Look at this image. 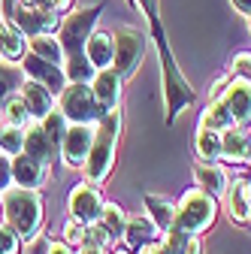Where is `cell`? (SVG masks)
<instances>
[{
	"label": "cell",
	"instance_id": "1",
	"mask_svg": "<svg viewBox=\"0 0 251 254\" xmlns=\"http://www.w3.org/2000/svg\"><path fill=\"white\" fill-rule=\"evenodd\" d=\"M97 18H100V6H73L64 18H61V27H58V40H61V49H64V73H67V82H91L94 79V70L91 61L85 58V40L91 37V30L97 27Z\"/></svg>",
	"mask_w": 251,
	"mask_h": 254
},
{
	"label": "cell",
	"instance_id": "2",
	"mask_svg": "<svg viewBox=\"0 0 251 254\" xmlns=\"http://www.w3.org/2000/svg\"><path fill=\"white\" fill-rule=\"evenodd\" d=\"M0 206H3V221L21 236L24 245L40 239L43 224H46V206H43L40 190L9 185L6 190H0Z\"/></svg>",
	"mask_w": 251,
	"mask_h": 254
},
{
	"label": "cell",
	"instance_id": "3",
	"mask_svg": "<svg viewBox=\"0 0 251 254\" xmlns=\"http://www.w3.org/2000/svg\"><path fill=\"white\" fill-rule=\"evenodd\" d=\"M121 124H124L121 106L109 109L97 124H94V142H91V151H88V161L82 167L88 182L103 185L109 179V173L115 167V148H118V136H121Z\"/></svg>",
	"mask_w": 251,
	"mask_h": 254
},
{
	"label": "cell",
	"instance_id": "4",
	"mask_svg": "<svg viewBox=\"0 0 251 254\" xmlns=\"http://www.w3.org/2000/svg\"><path fill=\"white\" fill-rule=\"evenodd\" d=\"M218 218V200L203 188H188L176 203V227L188 233H206Z\"/></svg>",
	"mask_w": 251,
	"mask_h": 254
},
{
	"label": "cell",
	"instance_id": "5",
	"mask_svg": "<svg viewBox=\"0 0 251 254\" xmlns=\"http://www.w3.org/2000/svg\"><path fill=\"white\" fill-rule=\"evenodd\" d=\"M58 109L67 115L70 124H97L106 115L88 82H67L64 91L58 94Z\"/></svg>",
	"mask_w": 251,
	"mask_h": 254
},
{
	"label": "cell",
	"instance_id": "6",
	"mask_svg": "<svg viewBox=\"0 0 251 254\" xmlns=\"http://www.w3.org/2000/svg\"><path fill=\"white\" fill-rule=\"evenodd\" d=\"M115 61H112V70L121 76V79H130L136 70H139V64H142V55H145V34L139 27L133 24H121L115 30Z\"/></svg>",
	"mask_w": 251,
	"mask_h": 254
},
{
	"label": "cell",
	"instance_id": "7",
	"mask_svg": "<svg viewBox=\"0 0 251 254\" xmlns=\"http://www.w3.org/2000/svg\"><path fill=\"white\" fill-rule=\"evenodd\" d=\"M61 18H64V15H58L49 6H24V3H18V0L6 12V21H12L27 40L30 37H40V34H58Z\"/></svg>",
	"mask_w": 251,
	"mask_h": 254
},
{
	"label": "cell",
	"instance_id": "8",
	"mask_svg": "<svg viewBox=\"0 0 251 254\" xmlns=\"http://www.w3.org/2000/svg\"><path fill=\"white\" fill-rule=\"evenodd\" d=\"M103 194H100V185H94V182H79L70 188V194H67V215L70 218H79L85 221V224H91V221H97L100 212H103Z\"/></svg>",
	"mask_w": 251,
	"mask_h": 254
},
{
	"label": "cell",
	"instance_id": "9",
	"mask_svg": "<svg viewBox=\"0 0 251 254\" xmlns=\"http://www.w3.org/2000/svg\"><path fill=\"white\" fill-rule=\"evenodd\" d=\"M91 142H94V124H70L67 133H64V139H61L58 157L64 161V167L82 170L85 161H88Z\"/></svg>",
	"mask_w": 251,
	"mask_h": 254
},
{
	"label": "cell",
	"instance_id": "10",
	"mask_svg": "<svg viewBox=\"0 0 251 254\" xmlns=\"http://www.w3.org/2000/svg\"><path fill=\"white\" fill-rule=\"evenodd\" d=\"M18 64H21V70H24L27 79H37V82L46 85L52 94H61V91H64L67 73H64V67H61V64H52V61H46V58H40V55H34V52H27Z\"/></svg>",
	"mask_w": 251,
	"mask_h": 254
},
{
	"label": "cell",
	"instance_id": "11",
	"mask_svg": "<svg viewBox=\"0 0 251 254\" xmlns=\"http://www.w3.org/2000/svg\"><path fill=\"white\" fill-rule=\"evenodd\" d=\"M221 100L227 103L233 121L242 124V127H248L251 124V76L233 73L230 82H227V88H224V94H221Z\"/></svg>",
	"mask_w": 251,
	"mask_h": 254
},
{
	"label": "cell",
	"instance_id": "12",
	"mask_svg": "<svg viewBox=\"0 0 251 254\" xmlns=\"http://www.w3.org/2000/svg\"><path fill=\"white\" fill-rule=\"evenodd\" d=\"M224 212L233 224L251 227V179H233L224 194Z\"/></svg>",
	"mask_w": 251,
	"mask_h": 254
},
{
	"label": "cell",
	"instance_id": "13",
	"mask_svg": "<svg viewBox=\"0 0 251 254\" xmlns=\"http://www.w3.org/2000/svg\"><path fill=\"white\" fill-rule=\"evenodd\" d=\"M221 161L233 167L251 164V130L248 127L233 124L221 133Z\"/></svg>",
	"mask_w": 251,
	"mask_h": 254
},
{
	"label": "cell",
	"instance_id": "14",
	"mask_svg": "<svg viewBox=\"0 0 251 254\" xmlns=\"http://www.w3.org/2000/svg\"><path fill=\"white\" fill-rule=\"evenodd\" d=\"M52 176V167H46L43 161H37V157H30L27 151L15 154L12 157V182L21 185V188H34L40 190Z\"/></svg>",
	"mask_w": 251,
	"mask_h": 254
},
{
	"label": "cell",
	"instance_id": "15",
	"mask_svg": "<svg viewBox=\"0 0 251 254\" xmlns=\"http://www.w3.org/2000/svg\"><path fill=\"white\" fill-rule=\"evenodd\" d=\"M121 82H124V79H121L112 67L97 70V73H94V79L88 82L91 91H94V97H97V103H100L106 112L121 106Z\"/></svg>",
	"mask_w": 251,
	"mask_h": 254
},
{
	"label": "cell",
	"instance_id": "16",
	"mask_svg": "<svg viewBox=\"0 0 251 254\" xmlns=\"http://www.w3.org/2000/svg\"><path fill=\"white\" fill-rule=\"evenodd\" d=\"M194 182H197V188H203L206 194H212L215 200H224L227 188H230V176H227V170L218 164V161L215 164L197 161L194 164Z\"/></svg>",
	"mask_w": 251,
	"mask_h": 254
},
{
	"label": "cell",
	"instance_id": "17",
	"mask_svg": "<svg viewBox=\"0 0 251 254\" xmlns=\"http://www.w3.org/2000/svg\"><path fill=\"white\" fill-rule=\"evenodd\" d=\"M85 58L91 61L94 70H106L115 61V37L109 30H91V37L85 40Z\"/></svg>",
	"mask_w": 251,
	"mask_h": 254
},
{
	"label": "cell",
	"instance_id": "18",
	"mask_svg": "<svg viewBox=\"0 0 251 254\" xmlns=\"http://www.w3.org/2000/svg\"><path fill=\"white\" fill-rule=\"evenodd\" d=\"M24 151H27L30 157H37V161H43L46 167H52L55 157H58V145L46 136L43 124H40L37 118L24 127Z\"/></svg>",
	"mask_w": 251,
	"mask_h": 254
},
{
	"label": "cell",
	"instance_id": "19",
	"mask_svg": "<svg viewBox=\"0 0 251 254\" xmlns=\"http://www.w3.org/2000/svg\"><path fill=\"white\" fill-rule=\"evenodd\" d=\"M18 94L24 97L30 115H34L37 121H40L43 115H49V112L58 106V94H52V91H49L46 85H40L37 79H24V85L18 88Z\"/></svg>",
	"mask_w": 251,
	"mask_h": 254
},
{
	"label": "cell",
	"instance_id": "20",
	"mask_svg": "<svg viewBox=\"0 0 251 254\" xmlns=\"http://www.w3.org/2000/svg\"><path fill=\"white\" fill-rule=\"evenodd\" d=\"M151 239H161V230H158V224L148 218V215H127V227H124V236H121V245H127L130 251L133 248H139V245H145V242H151Z\"/></svg>",
	"mask_w": 251,
	"mask_h": 254
},
{
	"label": "cell",
	"instance_id": "21",
	"mask_svg": "<svg viewBox=\"0 0 251 254\" xmlns=\"http://www.w3.org/2000/svg\"><path fill=\"white\" fill-rule=\"evenodd\" d=\"M24 55H27V37L21 34L12 21L3 18V21H0V58L18 64Z\"/></svg>",
	"mask_w": 251,
	"mask_h": 254
},
{
	"label": "cell",
	"instance_id": "22",
	"mask_svg": "<svg viewBox=\"0 0 251 254\" xmlns=\"http://www.w3.org/2000/svg\"><path fill=\"white\" fill-rule=\"evenodd\" d=\"M145 215L158 224V230H170L176 224V200L164 194H145Z\"/></svg>",
	"mask_w": 251,
	"mask_h": 254
},
{
	"label": "cell",
	"instance_id": "23",
	"mask_svg": "<svg viewBox=\"0 0 251 254\" xmlns=\"http://www.w3.org/2000/svg\"><path fill=\"white\" fill-rule=\"evenodd\" d=\"M236 121H233V115H230V109H227V103L218 97V100H209L206 103V109L200 112V118H197V127H209V130H218V133H224L227 127H233Z\"/></svg>",
	"mask_w": 251,
	"mask_h": 254
},
{
	"label": "cell",
	"instance_id": "24",
	"mask_svg": "<svg viewBox=\"0 0 251 254\" xmlns=\"http://www.w3.org/2000/svg\"><path fill=\"white\" fill-rule=\"evenodd\" d=\"M194 154H197V161H206V164L221 161V133L209 130V127H197V133H194Z\"/></svg>",
	"mask_w": 251,
	"mask_h": 254
},
{
	"label": "cell",
	"instance_id": "25",
	"mask_svg": "<svg viewBox=\"0 0 251 254\" xmlns=\"http://www.w3.org/2000/svg\"><path fill=\"white\" fill-rule=\"evenodd\" d=\"M24 70L21 64H12V61H3L0 58V109H3V103L12 97V94H18V88L24 85Z\"/></svg>",
	"mask_w": 251,
	"mask_h": 254
},
{
	"label": "cell",
	"instance_id": "26",
	"mask_svg": "<svg viewBox=\"0 0 251 254\" xmlns=\"http://www.w3.org/2000/svg\"><path fill=\"white\" fill-rule=\"evenodd\" d=\"M27 52H34L52 64H61L64 67V49H61V40L58 34H40V37H30L27 40Z\"/></svg>",
	"mask_w": 251,
	"mask_h": 254
},
{
	"label": "cell",
	"instance_id": "27",
	"mask_svg": "<svg viewBox=\"0 0 251 254\" xmlns=\"http://www.w3.org/2000/svg\"><path fill=\"white\" fill-rule=\"evenodd\" d=\"M0 121H3V124H15V127H27L30 121H34V115H30V109H27L21 94H12V97L3 103V109H0Z\"/></svg>",
	"mask_w": 251,
	"mask_h": 254
},
{
	"label": "cell",
	"instance_id": "28",
	"mask_svg": "<svg viewBox=\"0 0 251 254\" xmlns=\"http://www.w3.org/2000/svg\"><path fill=\"white\" fill-rule=\"evenodd\" d=\"M97 221H100V224L112 233V239H115V242H121L124 227H127V212H124L118 203H109V200H106V203H103V212H100V218H97Z\"/></svg>",
	"mask_w": 251,
	"mask_h": 254
},
{
	"label": "cell",
	"instance_id": "29",
	"mask_svg": "<svg viewBox=\"0 0 251 254\" xmlns=\"http://www.w3.org/2000/svg\"><path fill=\"white\" fill-rule=\"evenodd\" d=\"M0 151L15 157L24 151V127H15V124H3L0 121Z\"/></svg>",
	"mask_w": 251,
	"mask_h": 254
},
{
	"label": "cell",
	"instance_id": "30",
	"mask_svg": "<svg viewBox=\"0 0 251 254\" xmlns=\"http://www.w3.org/2000/svg\"><path fill=\"white\" fill-rule=\"evenodd\" d=\"M40 124H43V130H46V136L61 148V139H64V133H67V127H70V121H67V115L61 112L58 106L49 112V115H43L40 118Z\"/></svg>",
	"mask_w": 251,
	"mask_h": 254
},
{
	"label": "cell",
	"instance_id": "31",
	"mask_svg": "<svg viewBox=\"0 0 251 254\" xmlns=\"http://www.w3.org/2000/svg\"><path fill=\"white\" fill-rule=\"evenodd\" d=\"M61 239H64L67 245H73V248L85 245V239H88V224H85V221H79V218H70V215H67L64 227H61Z\"/></svg>",
	"mask_w": 251,
	"mask_h": 254
},
{
	"label": "cell",
	"instance_id": "32",
	"mask_svg": "<svg viewBox=\"0 0 251 254\" xmlns=\"http://www.w3.org/2000/svg\"><path fill=\"white\" fill-rule=\"evenodd\" d=\"M21 236L6 224V221H0V254H21Z\"/></svg>",
	"mask_w": 251,
	"mask_h": 254
},
{
	"label": "cell",
	"instance_id": "33",
	"mask_svg": "<svg viewBox=\"0 0 251 254\" xmlns=\"http://www.w3.org/2000/svg\"><path fill=\"white\" fill-rule=\"evenodd\" d=\"M85 242H91V245H100V248H115L118 242L112 239V233L100 224V221H91L88 224V239Z\"/></svg>",
	"mask_w": 251,
	"mask_h": 254
},
{
	"label": "cell",
	"instance_id": "34",
	"mask_svg": "<svg viewBox=\"0 0 251 254\" xmlns=\"http://www.w3.org/2000/svg\"><path fill=\"white\" fill-rule=\"evenodd\" d=\"M9 185H15L12 182V157L0 151V190H6Z\"/></svg>",
	"mask_w": 251,
	"mask_h": 254
},
{
	"label": "cell",
	"instance_id": "35",
	"mask_svg": "<svg viewBox=\"0 0 251 254\" xmlns=\"http://www.w3.org/2000/svg\"><path fill=\"white\" fill-rule=\"evenodd\" d=\"M233 73H239V76H251V52H236L233 55V67H230Z\"/></svg>",
	"mask_w": 251,
	"mask_h": 254
},
{
	"label": "cell",
	"instance_id": "36",
	"mask_svg": "<svg viewBox=\"0 0 251 254\" xmlns=\"http://www.w3.org/2000/svg\"><path fill=\"white\" fill-rule=\"evenodd\" d=\"M46 254H76V248H73V245H67L64 239H49Z\"/></svg>",
	"mask_w": 251,
	"mask_h": 254
},
{
	"label": "cell",
	"instance_id": "37",
	"mask_svg": "<svg viewBox=\"0 0 251 254\" xmlns=\"http://www.w3.org/2000/svg\"><path fill=\"white\" fill-rule=\"evenodd\" d=\"M182 254H203V236L200 233H191V239H188V245H185Z\"/></svg>",
	"mask_w": 251,
	"mask_h": 254
},
{
	"label": "cell",
	"instance_id": "38",
	"mask_svg": "<svg viewBox=\"0 0 251 254\" xmlns=\"http://www.w3.org/2000/svg\"><path fill=\"white\" fill-rule=\"evenodd\" d=\"M133 254H164V245H161V239H151V242L133 248Z\"/></svg>",
	"mask_w": 251,
	"mask_h": 254
},
{
	"label": "cell",
	"instance_id": "39",
	"mask_svg": "<svg viewBox=\"0 0 251 254\" xmlns=\"http://www.w3.org/2000/svg\"><path fill=\"white\" fill-rule=\"evenodd\" d=\"M227 82H230V76H221V79H215L212 82V88H209V100H218L224 94V88H227Z\"/></svg>",
	"mask_w": 251,
	"mask_h": 254
},
{
	"label": "cell",
	"instance_id": "40",
	"mask_svg": "<svg viewBox=\"0 0 251 254\" xmlns=\"http://www.w3.org/2000/svg\"><path fill=\"white\" fill-rule=\"evenodd\" d=\"M136 6L142 12H148L151 18H158V0H136Z\"/></svg>",
	"mask_w": 251,
	"mask_h": 254
},
{
	"label": "cell",
	"instance_id": "41",
	"mask_svg": "<svg viewBox=\"0 0 251 254\" xmlns=\"http://www.w3.org/2000/svg\"><path fill=\"white\" fill-rule=\"evenodd\" d=\"M76 254H109V248H100V245L85 242V245H79V248H76Z\"/></svg>",
	"mask_w": 251,
	"mask_h": 254
},
{
	"label": "cell",
	"instance_id": "42",
	"mask_svg": "<svg viewBox=\"0 0 251 254\" xmlns=\"http://www.w3.org/2000/svg\"><path fill=\"white\" fill-rule=\"evenodd\" d=\"M230 3H233V9H236V12H242L245 18L251 15V0H230Z\"/></svg>",
	"mask_w": 251,
	"mask_h": 254
},
{
	"label": "cell",
	"instance_id": "43",
	"mask_svg": "<svg viewBox=\"0 0 251 254\" xmlns=\"http://www.w3.org/2000/svg\"><path fill=\"white\" fill-rule=\"evenodd\" d=\"M109 254H133V251H130L127 245H121V242H118L115 248H109Z\"/></svg>",
	"mask_w": 251,
	"mask_h": 254
},
{
	"label": "cell",
	"instance_id": "44",
	"mask_svg": "<svg viewBox=\"0 0 251 254\" xmlns=\"http://www.w3.org/2000/svg\"><path fill=\"white\" fill-rule=\"evenodd\" d=\"M18 3H24V6H43V0H18Z\"/></svg>",
	"mask_w": 251,
	"mask_h": 254
},
{
	"label": "cell",
	"instance_id": "45",
	"mask_svg": "<svg viewBox=\"0 0 251 254\" xmlns=\"http://www.w3.org/2000/svg\"><path fill=\"white\" fill-rule=\"evenodd\" d=\"M0 221H3V206H0Z\"/></svg>",
	"mask_w": 251,
	"mask_h": 254
},
{
	"label": "cell",
	"instance_id": "46",
	"mask_svg": "<svg viewBox=\"0 0 251 254\" xmlns=\"http://www.w3.org/2000/svg\"><path fill=\"white\" fill-rule=\"evenodd\" d=\"M248 27H251V15H248Z\"/></svg>",
	"mask_w": 251,
	"mask_h": 254
},
{
	"label": "cell",
	"instance_id": "47",
	"mask_svg": "<svg viewBox=\"0 0 251 254\" xmlns=\"http://www.w3.org/2000/svg\"><path fill=\"white\" fill-rule=\"evenodd\" d=\"M164 254H170V251H167V248H164Z\"/></svg>",
	"mask_w": 251,
	"mask_h": 254
},
{
	"label": "cell",
	"instance_id": "48",
	"mask_svg": "<svg viewBox=\"0 0 251 254\" xmlns=\"http://www.w3.org/2000/svg\"><path fill=\"white\" fill-rule=\"evenodd\" d=\"M0 21H3V15H0Z\"/></svg>",
	"mask_w": 251,
	"mask_h": 254
},
{
	"label": "cell",
	"instance_id": "49",
	"mask_svg": "<svg viewBox=\"0 0 251 254\" xmlns=\"http://www.w3.org/2000/svg\"><path fill=\"white\" fill-rule=\"evenodd\" d=\"M248 130H251V124H248Z\"/></svg>",
	"mask_w": 251,
	"mask_h": 254
}]
</instances>
